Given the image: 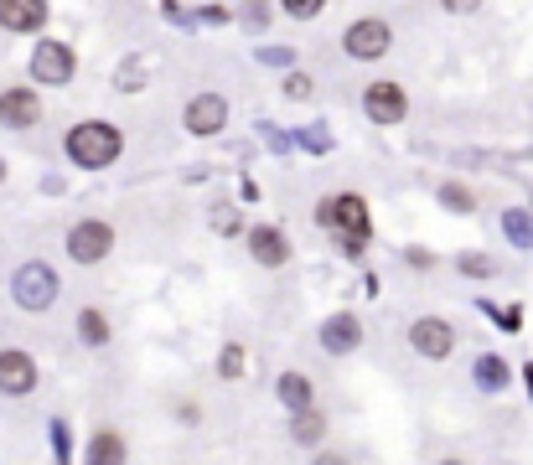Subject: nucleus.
<instances>
[{
    "label": "nucleus",
    "instance_id": "f257e3e1",
    "mask_svg": "<svg viewBox=\"0 0 533 465\" xmlns=\"http://www.w3.org/2000/svg\"><path fill=\"white\" fill-rule=\"evenodd\" d=\"M63 150H68V161H73V166H83V171H104V166L120 161L125 135L114 130L109 119H83V124H73V130H68Z\"/></svg>",
    "mask_w": 533,
    "mask_h": 465
},
{
    "label": "nucleus",
    "instance_id": "f03ea898",
    "mask_svg": "<svg viewBox=\"0 0 533 465\" xmlns=\"http://www.w3.org/2000/svg\"><path fill=\"white\" fill-rule=\"evenodd\" d=\"M316 223L332 228L337 238H363L368 243V202L358 192H337V197H321L316 202Z\"/></svg>",
    "mask_w": 533,
    "mask_h": 465
},
{
    "label": "nucleus",
    "instance_id": "7ed1b4c3",
    "mask_svg": "<svg viewBox=\"0 0 533 465\" xmlns=\"http://www.w3.org/2000/svg\"><path fill=\"white\" fill-rule=\"evenodd\" d=\"M389 47H394V26L383 16H358L342 31V52L352 62H378V57H389Z\"/></svg>",
    "mask_w": 533,
    "mask_h": 465
},
{
    "label": "nucleus",
    "instance_id": "20e7f679",
    "mask_svg": "<svg viewBox=\"0 0 533 465\" xmlns=\"http://www.w3.org/2000/svg\"><path fill=\"white\" fill-rule=\"evenodd\" d=\"M109 248H114V228L104 217H83V223L68 228V259L73 264H104Z\"/></svg>",
    "mask_w": 533,
    "mask_h": 465
},
{
    "label": "nucleus",
    "instance_id": "39448f33",
    "mask_svg": "<svg viewBox=\"0 0 533 465\" xmlns=\"http://www.w3.org/2000/svg\"><path fill=\"white\" fill-rule=\"evenodd\" d=\"M57 290H63V285H57V274L47 264H21L16 279H11V295H16L21 310H47L57 300Z\"/></svg>",
    "mask_w": 533,
    "mask_h": 465
},
{
    "label": "nucleus",
    "instance_id": "423d86ee",
    "mask_svg": "<svg viewBox=\"0 0 533 465\" xmlns=\"http://www.w3.org/2000/svg\"><path fill=\"white\" fill-rule=\"evenodd\" d=\"M363 114H368V124H404L409 93H404L394 78H378V83L363 88Z\"/></svg>",
    "mask_w": 533,
    "mask_h": 465
},
{
    "label": "nucleus",
    "instance_id": "0eeeda50",
    "mask_svg": "<svg viewBox=\"0 0 533 465\" xmlns=\"http://www.w3.org/2000/svg\"><path fill=\"white\" fill-rule=\"evenodd\" d=\"M73 68H78V57H73V47L68 42H37V52H32V83H52V88H63V83H73Z\"/></svg>",
    "mask_w": 533,
    "mask_h": 465
},
{
    "label": "nucleus",
    "instance_id": "6e6552de",
    "mask_svg": "<svg viewBox=\"0 0 533 465\" xmlns=\"http://www.w3.org/2000/svg\"><path fill=\"white\" fill-rule=\"evenodd\" d=\"M409 347L420 357H430V362H446L451 347H456V331H451V321H440V316H420L409 326Z\"/></svg>",
    "mask_w": 533,
    "mask_h": 465
},
{
    "label": "nucleus",
    "instance_id": "1a4fd4ad",
    "mask_svg": "<svg viewBox=\"0 0 533 465\" xmlns=\"http://www.w3.org/2000/svg\"><path fill=\"white\" fill-rule=\"evenodd\" d=\"M0 124H6V130H32V124H42V93L26 88V83L6 88L0 93Z\"/></svg>",
    "mask_w": 533,
    "mask_h": 465
},
{
    "label": "nucleus",
    "instance_id": "9d476101",
    "mask_svg": "<svg viewBox=\"0 0 533 465\" xmlns=\"http://www.w3.org/2000/svg\"><path fill=\"white\" fill-rule=\"evenodd\" d=\"M182 124H187V135L213 140L228 124V99H223V93H197V99L187 104V114H182Z\"/></svg>",
    "mask_w": 533,
    "mask_h": 465
},
{
    "label": "nucleus",
    "instance_id": "9b49d317",
    "mask_svg": "<svg viewBox=\"0 0 533 465\" xmlns=\"http://www.w3.org/2000/svg\"><path fill=\"white\" fill-rule=\"evenodd\" d=\"M37 378H42V372H37V362L26 352H16V347L0 352V393H6V398H26L37 388Z\"/></svg>",
    "mask_w": 533,
    "mask_h": 465
},
{
    "label": "nucleus",
    "instance_id": "f8f14e48",
    "mask_svg": "<svg viewBox=\"0 0 533 465\" xmlns=\"http://www.w3.org/2000/svg\"><path fill=\"white\" fill-rule=\"evenodd\" d=\"M0 26L16 37H32L47 26V0H0Z\"/></svg>",
    "mask_w": 533,
    "mask_h": 465
},
{
    "label": "nucleus",
    "instance_id": "ddd939ff",
    "mask_svg": "<svg viewBox=\"0 0 533 465\" xmlns=\"http://www.w3.org/2000/svg\"><path fill=\"white\" fill-rule=\"evenodd\" d=\"M358 341H363V321L352 316V310H337V316H327V326H321V347H327L332 357L358 352Z\"/></svg>",
    "mask_w": 533,
    "mask_h": 465
},
{
    "label": "nucleus",
    "instance_id": "4468645a",
    "mask_svg": "<svg viewBox=\"0 0 533 465\" xmlns=\"http://www.w3.org/2000/svg\"><path fill=\"white\" fill-rule=\"evenodd\" d=\"M249 254H254L264 269H280V264H290V243H285L280 228H254V233H249Z\"/></svg>",
    "mask_w": 533,
    "mask_h": 465
},
{
    "label": "nucleus",
    "instance_id": "2eb2a0df",
    "mask_svg": "<svg viewBox=\"0 0 533 465\" xmlns=\"http://www.w3.org/2000/svg\"><path fill=\"white\" fill-rule=\"evenodd\" d=\"M88 465H125V440L114 429H99L88 440Z\"/></svg>",
    "mask_w": 533,
    "mask_h": 465
},
{
    "label": "nucleus",
    "instance_id": "dca6fc26",
    "mask_svg": "<svg viewBox=\"0 0 533 465\" xmlns=\"http://www.w3.org/2000/svg\"><path fill=\"white\" fill-rule=\"evenodd\" d=\"M78 341H83V347H104V341H109V316H104V310H94V305L78 310Z\"/></svg>",
    "mask_w": 533,
    "mask_h": 465
},
{
    "label": "nucleus",
    "instance_id": "f3484780",
    "mask_svg": "<svg viewBox=\"0 0 533 465\" xmlns=\"http://www.w3.org/2000/svg\"><path fill=\"white\" fill-rule=\"evenodd\" d=\"M280 403H285L290 414L311 409V378H301V372H285V378H280Z\"/></svg>",
    "mask_w": 533,
    "mask_h": 465
},
{
    "label": "nucleus",
    "instance_id": "a211bd4d",
    "mask_svg": "<svg viewBox=\"0 0 533 465\" xmlns=\"http://www.w3.org/2000/svg\"><path fill=\"white\" fill-rule=\"evenodd\" d=\"M290 434H295L301 445H321V434H327V419H321L316 409H301V414L290 419Z\"/></svg>",
    "mask_w": 533,
    "mask_h": 465
},
{
    "label": "nucleus",
    "instance_id": "6ab92c4d",
    "mask_svg": "<svg viewBox=\"0 0 533 465\" xmlns=\"http://www.w3.org/2000/svg\"><path fill=\"white\" fill-rule=\"evenodd\" d=\"M440 202H446L451 212H471V207H477L471 186H461V181H446V186H440Z\"/></svg>",
    "mask_w": 533,
    "mask_h": 465
},
{
    "label": "nucleus",
    "instance_id": "aec40b11",
    "mask_svg": "<svg viewBox=\"0 0 533 465\" xmlns=\"http://www.w3.org/2000/svg\"><path fill=\"white\" fill-rule=\"evenodd\" d=\"M280 11L290 21H316L321 11H327V0H280Z\"/></svg>",
    "mask_w": 533,
    "mask_h": 465
},
{
    "label": "nucleus",
    "instance_id": "412c9836",
    "mask_svg": "<svg viewBox=\"0 0 533 465\" xmlns=\"http://www.w3.org/2000/svg\"><path fill=\"white\" fill-rule=\"evenodd\" d=\"M218 372H223V378H244V347H239V341H228V347H223Z\"/></svg>",
    "mask_w": 533,
    "mask_h": 465
},
{
    "label": "nucleus",
    "instance_id": "4be33fe9",
    "mask_svg": "<svg viewBox=\"0 0 533 465\" xmlns=\"http://www.w3.org/2000/svg\"><path fill=\"white\" fill-rule=\"evenodd\" d=\"M477 378H482V388H502V383H508V367H502L497 357H482L477 362Z\"/></svg>",
    "mask_w": 533,
    "mask_h": 465
},
{
    "label": "nucleus",
    "instance_id": "5701e85b",
    "mask_svg": "<svg viewBox=\"0 0 533 465\" xmlns=\"http://www.w3.org/2000/svg\"><path fill=\"white\" fill-rule=\"evenodd\" d=\"M502 228H508L518 243H533V217H523V212H508V217H502Z\"/></svg>",
    "mask_w": 533,
    "mask_h": 465
},
{
    "label": "nucleus",
    "instance_id": "b1692460",
    "mask_svg": "<svg viewBox=\"0 0 533 465\" xmlns=\"http://www.w3.org/2000/svg\"><path fill=\"white\" fill-rule=\"evenodd\" d=\"M285 93H290V99H311V73H290Z\"/></svg>",
    "mask_w": 533,
    "mask_h": 465
},
{
    "label": "nucleus",
    "instance_id": "393cba45",
    "mask_svg": "<svg viewBox=\"0 0 533 465\" xmlns=\"http://www.w3.org/2000/svg\"><path fill=\"white\" fill-rule=\"evenodd\" d=\"M451 16H471V11H482V0H440Z\"/></svg>",
    "mask_w": 533,
    "mask_h": 465
},
{
    "label": "nucleus",
    "instance_id": "a878e982",
    "mask_svg": "<svg viewBox=\"0 0 533 465\" xmlns=\"http://www.w3.org/2000/svg\"><path fill=\"white\" fill-rule=\"evenodd\" d=\"M466 274H492V259H461Z\"/></svg>",
    "mask_w": 533,
    "mask_h": 465
},
{
    "label": "nucleus",
    "instance_id": "bb28decb",
    "mask_svg": "<svg viewBox=\"0 0 533 465\" xmlns=\"http://www.w3.org/2000/svg\"><path fill=\"white\" fill-rule=\"evenodd\" d=\"M316 465H352L347 455H316Z\"/></svg>",
    "mask_w": 533,
    "mask_h": 465
},
{
    "label": "nucleus",
    "instance_id": "cd10ccee",
    "mask_svg": "<svg viewBox=\"0 0 533 465\" xmlns=\"http://www.w3.org/2000/svg\"><path fill=\"white\" fill-rule=\"evenodd\" d=\"M440 465H466V460H440Z\"/></svg>",
    "mask_w": 533,
    "mask_h": 465
},
{
    "label": "nucleus",
    "instance_id": "c85d7f7f",
    "mask_svg": "<svg viewBox=\"0 0 533 465\" xmlns=\"http://www.w3.org/2000/svg\"><path fill=\"white\" fill-rule=\"evenodd\" d=\"M0 181H6V161H0Z\"/></svg>",
    "mask_w": 533,
    "mask_h": 465
}]
</instances>
